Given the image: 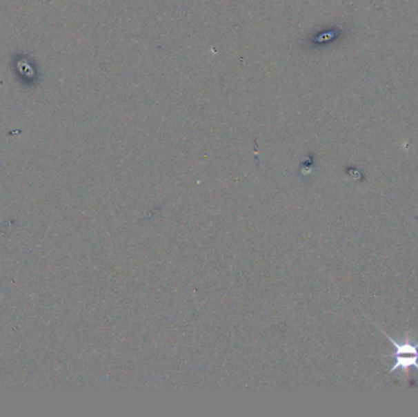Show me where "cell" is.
Returning a JSON list of instances; mask_svg holds the SVG:
<instances>
[{"instance_id": "cell-1", "label": "cell", "mask_w": 418, "mask_h": 417, "mask_svg": "<svg viewBox=\"0 0 418 417\" xmlns=\"http://www.w3.org/2000/svg\"><path fill=\"white\" fill-rule=\"evenodd\" d=\"M386 338L389 342L395 347V365L390 369V374L395 372L397 369H401L406 375H408L410 369H416L418 371V342L411 344L410 342H395L390 336L386 333Z\"/></svg>"}]
</instances>
